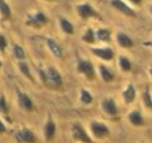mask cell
<instances>
[{"label":"cell","instance_id":"cell-9","mask_svg":"<svg viewBox=\"0 0 152 143\" xmlns=\"http://www.w3.org/2000/svg\"><path fill=\"white\" fill-rule=\"evenodd\" d=\"M112 5L124 15L129 16V17H135V13L133 12V10L130 9L125 2H123L122 0H112Z\"/></svg>","mask_w":152,"mask_h":143},{"label":"cell","instance_id":"cell-5","mask_svg":"<svg viewBox=\"0 0 152 143\" xmlns=\"http://www.w3.org/2000/svg\"><path fill=\"white\" fill-rule=\"evenodd\" d=\"M76 10L78 12L79 16L85 20L89 19V18H99L100 19V16L98 15V13L89 3H83V4L77 5Z\"/></svg>","mask_w":152,"mask_h":143},{"label":"cell","instance_id":"cell-22","mask_svg":"<svg viewBox=\"0 0 152 143\" xmlns=\"http://www.w3.org/2000/svg\"><path fill=\"white\" fill-rule=\"evenodd\" d=\"M119 64H120V67L123 71L127 72V71H130L131 69V64H130V61H129L127 57H121L119 59Z\"/></svg>","mask_w":152,"mask_h":143},{"label":"cell","instance_id":"cell-30","mask_svg":"<svg viewBox=\"0 0 152 143\" xmlns=\"http://www.w3.org/2000/svg\"><path fill=\"white\" fill-rule=\"evenodd\" d=\"M130 1L132 3H134V4H140L142 2V0H130Z\"/></svg>","mask_w":152,"mask_h":143},{"label":"cell","instance_id":"cell-17","mask_svg":"<svg viewBox=\"0 0 152 143\" xmlns=\"http://www.w3.org/2000/svg\"><path fill=\"white\" fill-rule=\"evenodd\" d=\"M99 71L101 74V77L103 78L104 82L106 83H110L114 80V74L110 70H108V68H106L104 65H100L99 66Z\"/></svg>","mask_w":152,"mask_h":143},{"label":"cell","instance_id":"cell-28","mask_svg":"<svg viewBox=\"0 0 152 143\" xmlns=\"http://www.w3.org/2000/svg\"><path fill=\"white\" fill-rule=\"evenodd\" d=\"M7 46V39L4 38L3 35H0V51H1V52H4Z\"/></svg>","mask_w":152,"mask_h":143},{"label":"cell","instance_id":"cell-31","mask_svg":"<svg viewBox=\"0 0 152 143\" xmlns=\"http://www.w3.org/2000/svg\"><path fill=\"white\" fill-rule=\"evenodd\" d=\"M1 66H2V63H1V61H0V69H1Z\"/></svg>","mask_w":152,"mask_h":143},{"label":"cell","instance_id":"cell-29","mask_svg":"<svg viewBox=\"0 0 152 143\" xmlns=\"http://www.w3.org/2000/svg\"><path fill=\"white\" fill-rule=\"evenodd\" d=\"M7 132V128H5L4 123L0 120V133H5Z\"/></svg>","mask_w":152,"mask_h":143},{"label":"cell","instance_id":"cell-4","mask_svg":"<svg viewBox=\"0 0 152 143\" xmlns=\"http://www.w3.org/2000/svg\"><path fill=\"white\" fill-rule=\"evenodd\" d=\"M77 71L79 73H83V75H86L89 80L95 78V69H94L93 64L90 61L79 60L78 65H77Z\"/></svg>","mask_w":152,"mask_h":143},{"label":"cell","instance_id":"cell-21","mask_svg":"<svg viewBox=\"0 0 152 143\" xmlns=\"http://www.w3.org/2000/svg\"><path fill=\"white\" fill-rule=\"evenodd\" d=\"M80 100H81V102L85 103V105H90V103L93 101V96H92V94L89 91L83 89V90L80 91Z\"/></svg>","mask_w":152,"mask_h":143},{"label":"cell","instance_id":"cell-11","mask_svg":"<svg viewBox=\"0 0 152 143\" xmlns=\"http://www.w3.org/2000/svg\"><path fill=\"white\" fill-rule=\"evenodd\" d=\"M91 51L98 57L105 61H110L114 59V51L110 48H91Z\"/></svg>","mask_w":152,"mask_h":143},{"label":"cell","instance_id":"cell-27","mask_svg":"<svg viewBox=\"0 0 152 143\" xmlns=\"http://www.w3.org/2000/svg\"><path fill=\"white\" fill-rule=\"evenodd\" d=\"M9 112V108H7V103L5 100V97L3 94L0 95V114H7Z\"/></svg>","mask_w":152,"mask_h":143},{"label":"cell","instance_id":"cell-15","mask_svg":"<svg viewBox=\"0 0 152 143\" xmlns=\"http://www.w3.org/2000/svg\"><path fill=\"white\" fill-rule=\"evenodd\" d=\"M123 98L126 103H131L135 98V89L132 85H128L125 91L123 92Z\"/></svg>","mask_w":152,"mask_h":143},{"label":"cell","instance_id":"cell-8","mask_svg":"<svg viewBox=\"0 0 152 143\" xmlns=\"http://www.w3.org/2000/svg\"><path fill=\"white\" fill-rule=\"evenodd\" d=\"M101 107L103 109V111L110 116H116L119 113L118 107H117L116 102H115V100L113 98H105L102 101Z\"/></svg>","mask_w":152,"mask_h":143},{"label":"cell","instance_id":"cell-23","mask_svg":"<svg viewBox=\"0 0 152 143\" xmlns=\"http://www.w3.org/2000/svg\"><path fill=\"white\" fill-rule=\"evenodd\" d=\"M19 68H20V70H21V72L26 76V77H28L30 80H31V82H34V78H32L31 73H30L29 67H28V65L25 63V62H20V63H19Z\"/></svg>","mask_w":152,"mask_h":143},{"label":"cell","instance_id":"cell-14","mask_svg":"<svg viewBox=\"0 0 152 143\" xmlns=\"http://www.w3.org/2000/svg\"><path fill=\"white\" fill-rule=\"evenodd\" d=\"M117 41H118L119 45H120L121 47H123V48H130L133 45L132 40H131L127 35L123 34V32L118 34V36H117Z\"/></svg>","mask_w":152,"mask_h":143},{"label":"cell","instance_id":"cell-24","mask_svg":"<svg viewBox=\"0 0 152 143\" xmlns=\"http://www.w3.org/2000/svg\"><path fill=\"white\" fill-rule=\"evenodd\" d=\"M143 102L147 109H151L152 108V100H151V95H150L149 88L146 89V91L143 93Z\"/></svg>","mask_w":152,"mask_h":143},{"label":"cell","instance_id":"cell-10","mask_svg":"<svg viewBox=\"0 0 152 143\" xmlns=\"http://www.w3.org/2000/svg\"><path fill=\"white\" fill-rule=\"evenodd\" d=\"M17 96H18V102H19V105L24 110H26V111H32L34 110L32 100L29 98V96L26 93L21 92V91H17Z\"/></svg>","mask_w":152,"mask_h":143},{"label":"cell","instance_id":"cell-1","mask_svg":"<svg viewBox=\"0 0 152 143\" xmlns=\"http://www.w3.org/2000/svg\"><path fill=\"white\" fill-rule=\"evenodd\" d=\"M40 76L43 84L49 89L57 90L63 86V80L59 72L54 67H48L46 70H40Z\"/></svg>","mask_w":152,"mask_h":143},{"label":"cell","instance_id":"cell-25","mask_svg":"<svg viewBox=\"0 0 152 143\" xmlns=\"http://www.w3.org/2000/svg\"><path fill=\"white\" fill-rule=\"evenodd\" d=\"M83 40L87 43H90V44L95 43V34H94L93 29L89 28V29L86 32V34L83 36Z\"/></svg>","mask_w":152,"mask_h":143},{"label":"cell","instance_id":"cell-26","mask_svg":"<svg viewBox=\"0 0 152 143\" xmlns=\"http://www.w3.org/2000/svg\"><path fill=\"white\" fill-rule=\"evenodd\" d=\"M14 55L18 60H24L25 59V52H24L23 48L19 45H15L14 46Z\"/></svg>","mask_w":152,"mask_h":143},{"label":"cell","instance_id":"cell-16","mask_svg":"<svg viewBox=\"0 0 152 143\" xmlns=\"http://www.w3.org/2000/svg\"><path fill=\"white\" fill-rule=\"evenodd\" d=\"M47 44H48L49 49L52 51V53L55 55V57H63V49H61V47L59 46L54 40L48 39V40H47Z\"/></svg>","mask_w":152,"mask_h":143},{"label":"cell","instance_id":"cell-32","mask_svg":"<svg viewBox=\"0 0 152 143\" xmlns=\"http://www.w3.org/2000/svg\"><path fill=\"white\" fill-rule=\"evenodd\" d=\"M47 1H55V0H47Z\"/></svg>","mask_w":152,"mask_h":143},{"label":"cell","instance_id":"cell-7","mask_svg":"<svg viewBox=\"0 0 152 143\" xmlns=\"http://www.w3.org/2000/svg\"><path fill=\"white\" fill-rule=\"evenodd\" d=\"M16 140L19 143H34L37 139L32 130L28 128H23L16 134Z\"/></svg>","mask_w":152,"mask_h":143},{"label":"cell","instance_id":"cell-2","mask_svg":"<svg viewBox=\"0 0 152 143\" xmlns=\"http://www.w3.org/2000/svg\"><path fill=\"white\" fill-rule=\"evenodd\" d=\"M72 136L75 141H78L81 143H93V140L91 137L88 135V133L85 130L80 123L76 122L72 126Z\"/></svg>","mask_w":152,"mask_h":143},{"label":"cell","instance_id":"cell-13","mask_svg":"<svg viewBox=\"0 0 152 143\" xmlns=\"http://www.w3.org/2000/svg\"><path fill=\"white\" fill-rule=\"evenodd\" d=\"M128 119L130 123L134 126H141L144 124V118L139 111H132L128 115Z\"/></svg>","mask_w":152,"mask_h":143},{"label":"cell","instance_id":"cell-12","mask_svg":"<svg viewBox=\"0 0 152 143\" xmlns=\"http://www.w3.org/2000/svg\"><path fill=\"white\" fill-rule=\"evenodd\" d=\"M55 132H56L55 122L53 121L52 119H48V121L46 122V124H45V126H44V134L47 140L48 141L52 140L55 135Z\"/></svg>","mask_w":152,"mask_h":143},{"label":"cell","instance_id":"cell-18","mask_svg":"<svg viewBox=\"0 0 152 143\" xmlns=\"http://www.w3.org/2000/svg\"><path fill=\"white\" fill-rule=\"evenodd\" d=\"M59 24H61V27L66 34L72 35L74 32V26L69 20L65 19V18H61L59 19Z\"/></svg>","mask_w":152,"mask_h":143},{"label":"cell","instance_id":"cell-19","mask_svg":"<svg viewBox=\"0 0 152 143\" xmlns=\"http://www.w3.org/2000/svg\"><path fill=\"white\" fill-rule=\"evenodd\" d=\"M0 15L4 20L11 18V9L4 0H0Z\"/></svg>","mask_w":152,"mask_h":143},{"label":"cell","instance_id":"cell-3","mask_svg":"<svg viewBox=\"0 0 152 143\" xmlns=\"http://www.w3.org/2000/svg\"><path fill=\"white\" fill-rule=\"evenodd\" d=\"M90 128H91V132L93 134V136L97 139L106 138L110 133L108 126L106 124L102 123V122H97V121L92 122L91 125H90Z\"/></svg>","mask_w":152,"mask_h":143},{"label":"cell","instance_id":"cell-6","mask_svg":"<svg viewBox=\"0 0 152 143\" xmlns=\"http://www.w3.org/2000/svg\"><path fill=\"white\" fill-rule=\"evenodd\" d=\"M47 23V18L43 13H37L34 15H29L28 19L26 20V24L34 28H40Z\"/></svg>","mask_w":152,"mask_h":143},{"label":"cell","instance_id":"cell-20","mask_svg":"<svg viewBox=\"0 0 152 143\" xmlns=\"http://www.w3.org/2000/svg\"><path fill=\"white\" fill-rule=\"evenodd\" d=\"M97 38L102 42H110V30L106 29V28H100L97 30L96 34Z\"/></svg>","mask_w":152,"mask_h":143}]
</instances>
